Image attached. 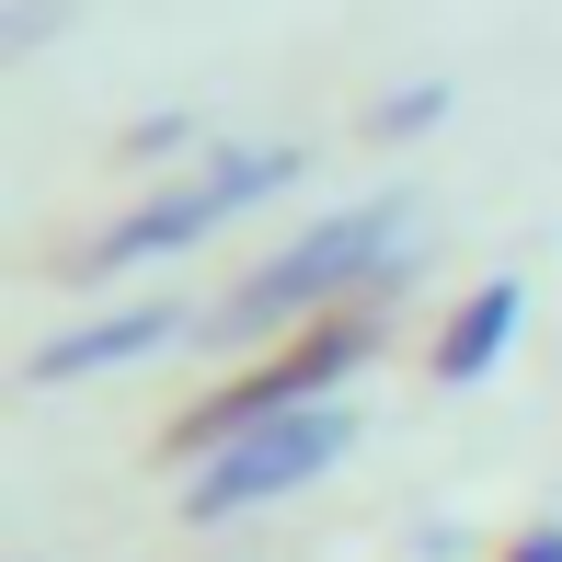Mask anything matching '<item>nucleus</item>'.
Wrapping results in <instances>:
<instances>
[{
	"instance_id": "obj_3",
	"label": "nucleus",
	"mask_w": 562,
	"mask_h": 562,
	"mask_svg": "<svg viewBox=\"0 0 562 562\" xmlns=\"http://www.w3.org/2000/svg\"><path fill=\"white\" fill-rule=\"evenodd\" d=\"M391 241H402V207H356V218H334V229H311L299 252H276V265L241 288V311H252V322H265V311H299V299L345 288L356 265H379Z\"/></svg>"
},
{
	"instance_id": "obj_6",
	"label": "nucleus",
	"mask_w": 562,
	"mask_h": 562,
	"mask_svg": "<svg viewBox=\"0 0 562 562\" xmlns=\"http://www.w3.org/2000/svg\"><path fill=\"white\" fill-rule=\"evenodd\" d=\"M517 562H562V540H528V551H517Z\"/></svg>"
},
{
	"instance_id": "obj_2",
	"label": "nucleus",
	"mask_w": 562,
	"mask_h": 562,
	"mask_svg": "<svg viewBox=\"0 0 562 562\" xmlns=\"http://www.w3.org/2000/svg\"><path fill=\"white\" fill-rule=\"evenodd\" d=\"M288 184V149H229V161H207L195 184H172V195H149L126 229H104V241L81 252L92 276H115V265H149V252H172V241H195V229H218L229 207H252V195H276Z\"/></svg>"
},
{
	"instance_id": "obj_1",
	"label": "nucleus",
	"mask_w": 562,
	"mask_h": 562,
	"mask_svg": "<svg viewBox=\"0 0 562 562\" xmlns=\"http://www.w3.org/2000/svg\"><path fill=\"white\" fill-rule=\"evenodd\" d=\"M356 437V414H334V402H288V414H265V425H241V448H218L207 459V482H195V517H241V505H265V494H299L311 471H334Z\"/></svg>"
},
{
	"instance_id": "obj_5",
	"label": "nucleus",
	"mask_w": 562,
	"mask_h": 562,
	"mask_svg": "<svg viewBox=\"0 0 562 562\" xmlns=\"http://www.w3.org/2000/svg\"><path fill=\"white\" fill-rule=\"evenodd\" d=\"M505 334H517V288H482V299H471V322H448L437 368H448V379H482V368H494V345H505Z\"/></svg>"
},
{
	"instance_id": "obj_4",
	"label": "nucleus",
	"mask_w": 562,
	"mask_h": 562,
	"mask_svg": "<svg viewBox=\"0 0 562 562\" xmlns=\"http://www.w3.org/2000/svg\"><path fill=\"white\" fill-rule=\"evenodd\" d=\"M172 345V311H126V322H92V334H58L35 356V379H81V368H126V356Z\"/></svg>"
}]
</instances>
